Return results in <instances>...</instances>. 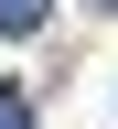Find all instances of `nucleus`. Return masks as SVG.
<instances>
[{"mask_svg":"<svg viewBox=\"0 0 118 129\" xmlns=\"http://www.w3.org/2000/svg\"><path fill=\"white\" fill-rule=\"evenodd\" d=\"M86 11H118V0H86Z\"/></svg>","mask_w":118,"mask_h":129,"instance_id":"7ed1b4c3","label":"nucleus"},{"mask_svg":"<svg viewBox=\"0 0 118 129\" xmlns=\"http://www.w3.org/2000/svg\"><path fill=\"white\" fill-rule=\"evenodd\" d=\"M43 22H54V0H0V43H32Z\"/></svg>","mask_w":118,"mask_h":129,"instance_id":"f257e3e1","label":"nucleus"},{"mask_svg":"<svg viewBox=\"0 0 118 129\" xmlns=\"http://www.w3.org/2000/svg\"><path fill=\"white\" fill-rule=\"evenodd\" d=\"M0 129H32V97L22 86H0Z\"/></svg>","mask_w":118,"mask_h":129,"instance_id":"f03ea898","label":"nucleus"}]
</instances>
